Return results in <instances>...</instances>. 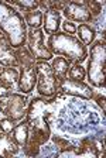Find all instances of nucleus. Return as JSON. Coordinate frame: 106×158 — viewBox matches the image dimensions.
<instances>
[{"label":"nucleus","instance_id":"1","mask_svg":"<svg viewBox=\"0 0 106 158\" xmlns=\"http://www.w3.org/2000/svg\"><path fill=\"white\" fill-rule=\"evenodd\" d=\"M64 95L57 93L51 98L37 96L33 98L27 105L26 120L30 127H40L47 131H51V122L60 110V105L62 102Z\"/></svg>","mask_w":106,"mask_h":158},{"label":"nucleus","instance_id":"2","mask_svg":"<svg viewBox=\"0 0 106 158\" xmlns=\"http://www.w3.org/2000/svg\"><path fill=\"white\" fill-rule=\"evenodd\" d=\"M0 31L14 49L26 45L27 26L23 14L16 7L0 0Z\"/></svg>","mask_w":106,"mask_h":158},{"label":"nucleus","instance_id":"3","mask_svg":"<svg viewBox=\"0 0 106 158\" xmlns=\"http://www.w3.org/2000/svg\"><path fill=\"white\" fill-rule=\"evenodd\" d=\"M47 48L50 49L53 55L64 56L71 62L78 61L82 64L88 58V47L83 45L78 37L70 35L64 31H58L48 37Z\"/></svg>","mask_w":106,"mask_h":158},{"label":"nucleus","instance_id":"4","mask_svg":"<svg viewBox=\"0 0 106 158\" xmlns=\"http://www.w3.org/2000/svg\"><path fill=\"white\" fill-rule=\"evenodd\" d=\"M88 66L85 68L86 78L91 86L98 89L105 88V61H106V45L105 31L102 38L93 41L91 45V52H88Z\"/></svg>","mask_w":106,"mask_h":158},{"label":"nucleus","instance_id":"5","mask_svg":"<svg viewBox=\"0 0 106 158\" xmlns=\"http://www.w3.org/2000/svg\"><path fill=\"white\" fill-rule=\"evenodd\" d=\"M37 83L36 90L43 98H51L58 93L60 79L55 76L53 68L45 61H37Z\"/></svg>","mask_w":106,"mask_h":158},{"label":"nucleus","instance_id":"6","mask_svg":"<svg viewBox=\"0 0 106 158\" xmlns=\"http://www.w3.org/2000/svg\"><path fill=\"white\" fill-rule=\"evenodd\" d=\"M27 105H28L27 95L20 92H13L10 96L0 99V113L4 117H9L17 123L26 117Z\"/></svg>","mask_w":106,"mask_h":158},{"label":"nucleus","instance_id":"7","mask_svg":"<svg viewBox=\"0 0 106 158\" xmlns=\"http://www.w3.org/2000/svg\"><path fill=\"white\" fill-rule=\"evenodd\" d=\"M26 45L31 55L36 58V61H51L54 55L47 48L45 41H44V31L41 28H28L27 30V40Z\"/></svg>","mask_w":106,"mask_h":158},{"label":"nucleus","instance_id":"8","mask_svg":"<svg viewBox=\"0 0 106 158\" xmlns=\"http://www.w3.org/2000/svg\"><path fill=\"white\" fill-rule=\"evenodd\" d=\"M58 93L64 96H75L83 100H92L93 89L89 83L83 81H72V79H60L58 83Z\"/></svg>","mask_w":106,"mask_h":158},{"label":"nucleus","instance_id":"9","mask_svg":"<svg viewBox=\"0 0 106 158\" xmlns=\"http://www.w3.org/2000/svg\"><path fill=\"white\" fill-rule=\"evenodd\" d=\"M36 59L28 61V62L21 64L20 68V75H19V82H17V90H20V93L24 95H30L36 88L37 83V65Z\"/></svg>","mask_w":106,"mask_h":158},{"label":"nucleus","instance_id":"10","mask_svg":"<svg viewBox=\"0 0 106 158\" xmlns=\"http://www.w3.org/2000/svg\"><path fill=\"white\" fill-rule=\"evenodd\" d=\"M51 137V131H47L44 128L40 127H30V133H28V140H27L26 145L23 147L24 155L27 157H37L40 154L41 145H44Z\"/></svg>","mask_w":106,"mask_h":158},{"label":"nucleus","instance_id":"11","mask_svg":"<svg viewBox=\"0 0 106 158\" xmlns=\"http://www.w3.org/2000/svg\"><path fill=\"white\" fill-rule=\"evenodd\" d=\"M62 14L65 17V20H68L74 24H89L91 21L95 20L83 2H70L65 9L62 10Z\"/></svg>","mask_w":106,"mask_h":158},{"label":"nucleus","instance_id":"12","mask_svg":"<svg viewBox=\"0 0 106 158\" xmlns=\"http://www.w3.org/2000/svg\"><path fill=\"white\" fill-rule=\"evenodd\" d=\"M76 155H93V157H103L105 155V144L96 141L93 137L81 138L79 147L76 148Z\"/></svg>","mask_w":106,"mask_h":158},{"label":"nucleus","instance_id":"13","mask_svg":"<svg viewBox=\"0 0 106 158\" xmlns=\"http://www.w3.org/2000/svg\"><path fill=\"white\" fill-rule=\"evenodd\" d=\"M0 65L19 68L16 55H14V48L9 43V40L3 35L2 31H0Z\"/></svg>","mask_w":106,"mask_h":158},{"label":"nucleus","instance_id":"14","mask_svg":"<svg viewBox=\"0 0 106 158\" xmlns=\"http://www.w3.org/2000/svg\"><path fill=\"white\" fill-rule=\"evenodd\" d=\"M61 13L60 11H54V10H47L43 13V31L45 34H53L58 33L61 27Z\"/></svg>","mask_w":106,"mask_h":158},{"label":"nucleus","instance_id":"15","mask_svg":"<svg viewBox=\"0 0 106 158\" xmlns=\"http://www.w3.org/2000/svg\"><path fill=\"white\" fill-rule=\"evenodd\" d=\"M20 147L16 144L11 134L9 133H0V157H13L19 154Z\"/></svg>","mask_w":106,"mask_h":158},{"label":"nucleus","instance_id":"16","mask_svg":"<svg viewBox=\"0 0 106 158\" xmlns=\"http://www.w3.org/2000/svg\"><path fill=\"white\" fill-rule=\"evenodd\" d=\"M19 75L20 72L17 68L3 66V68H0V83L14 90V86H17V82H19Z\"/></svg>","mask_w":106,"mask_h":158},{"label":"nucleus","instance_id":"17","mask_svg":"<svg viewBox=\"0 0 106 158\" xmlns=\"http://www.w3.org/2000/svg\"><path fill=\"white\" fill-rule=\"evenodd\" d=\"M28 133H30V126H28L26 118H23V120H20L19 124H16V127L13 128V131L10 134L16 141V144L23 148L26 145L27 140H28Z\"/></svg>","mask_w":106,"mask_h":158},{"label":"nucleus","instance_id":"18","mask_svg":"<svg viewBox=\"0 0 106 158\" xmlns=\"http://www.w3.org/2000/svg\"><path fill=\"white\" fill-rule=\"evenodd\" d=\"M51 141L54 143L58 155H76V147L68 141V138L62 137V135H51Z\"/></svg>","mask_w":106,"mask_h":158},{"label":"nucleus","instance_id":"19","mask_svg":"<svg viewBox=\"0 0 106 158\" xmlns=\"http://www.w3.org/2000/svg\"><path fill=\"white\" fill-rule=\"evenodd\" d=\"M76 34H78V40L86 47L92 45L96 38V30L91 24H79V26H76Z\"/></svg>","mask_w":106,"mask_h":158},{"label":"nucleus","instance_id":"20","mask_svg":"<svg viewBox=\"0 0 106 158\" xmlns=\"http://www.w3.org/2000/svg\"><path fill=\"white\" fill-rule=\"evenodd\" d=\"M51 68L58 79H65L68 76V71L71 66V61H68L64 56H54L51 59Z\"/></svg>","mask_w":106,"mask_h":158},{"label":"nucleus","instance_id":"21","mask_svg":"<svg viewBox=\"0 0 106 158\" xmlns=\"http://www.w3.org/2000/svg\"><path fill=\"white\" fill-rule=\"evenodd\" d=\"M23 19L28 28H41L43 27V11L41 10L23 13Z\"/></svg>","mask_w":106,"mask_h":158},{"label":"nucleus","instance_id":"22","mask_svg":"<svg viewBox=\"0 0 106 158\" xmlns=\"http://www.w3.org/2000/svg\"><path fill=\"white\" fill-rule=\"evenodd\" d=\"M7 4L16 7L19 11H23V13H27V11H36V10H40V2L37 0H17V2H6Z\"/></svg>","mask_w":106,"mask_h":158},{"label":"nucleus","instance_id":"23","mask_svg":"<svg viewBox=\"0 0 106 158\" xmlns=\"http://www.w3.org/2000/svg\"><path fill=\"white\" fill-rule=\"evenodd\" d=\"M68 79H72V81H83L86 78V71L82 66V64L78 62V61H74L71 62L70 71H68Z\"/></svg>","mask_w":106,"mask_h":158},{"label":"nucleus","instance_id":"24","mask_svg":"<svg viewBox=\"0 0 106 158\" xmlns=\"http://www.w3.org/2000/svg\"><path fill=\"white\" fill-rule=\"evenodd\" d=\"M14 55H16V59H17V64H19V66H20L21 64H24V62H28V61H33V59H36L33 55H31V52L28 51V48H27L26 45L14 49Z\"/></svg>","mask_w":106,"mask_h":158},{"label":"nucleus","instance_id":"25","mask_svg":"<svg viewBox=\"0 0 106 158\" xmlns=\"http://www.w3.org/2000/svg\"><path fill=\"white\" fill-rule=\"evenodd\" d=\"M83 3H85V6L88 7V10L91 11V14H92L93 19H96V17L102 13L103 3H100V2H95V0H83Z\"/></svg>","mask_w":106,"mask_h":158},{"label":"nucleus","instance_id":"26","mask_svg":"<svg viewBox=\"0 0 106 158\" xmlns=\"http://www.w3.org/2000/svg\"><path fill=\"white\" fill-rule=\"evenodd\" d=\"M14 127H16V122H13L11 118L9 117L0 118V133H9L10 134Z\"/></svg>","mask_w":106,"mask_h":158},{"label":"nucleus","instance_id":"27","mask_svg":"<svg viewBox=\"0 0 106 158\" xmlns=\"http://www.w3.org/2000/svg\"><path fill=\"white\" fill-rule=\"evenodd\" d=\"M92 99L95 100L96 103H98V106H99L100 109H102V112L105 113L106 107H105V93L103 92H96V90H93L92 93Z\"/></svg>","mask_w":106,"mask_h":158},{"label":"nucleus","instance_id":"28","mask_svg":"<svg viewBox=\"0 0 106 158\" xmlns=\"http://www.w3.org/2000/svg\"><path fill=\"white\" fill-rule=\"evenodd\" d=\"M61 27H62V31H64V33L70 34V35H72V34L76 33V24L71 23V21H68V20L62 21V23H61Z\"/></svg>","mask_w":106,"mask_h":158},{"label":"nucleus","instance_id":"29","mask_svg":"<svg viewBox=\"0 0 106 158\" xmlns=\"http://www.w3.org/2000/svg\"><path fill=\"white\" fill-rule=\"evenodd\" d=\"M11 93H13V89H9V88H6L4 85L0 83V99L7 98V96H10Z\"/></svg>","mask_w":106,"mask_h":158}]
</instances>
